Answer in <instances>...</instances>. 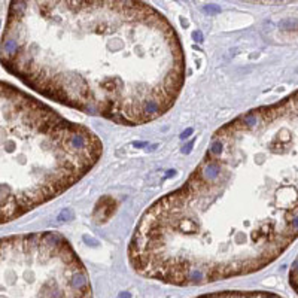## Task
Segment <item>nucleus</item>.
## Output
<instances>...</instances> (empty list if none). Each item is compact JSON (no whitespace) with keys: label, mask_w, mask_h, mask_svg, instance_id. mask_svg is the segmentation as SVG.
Returning a JSON list of instances; mask_svg holds the SVG:
<instances>
[{"label":"nucleus","mask_w":298,"mask_h":298,"mask_svg":"<svg viewBox=\"0 0 298 298\" xmlns=\"http://www.w3.org/2000/svg\"><path fill=\"white\" fill-rule=\"evenodd\" d=\"M0 63L48 100L128 127L167 113L186 70L175 27L143 0H11Z\"/></svg>","instance_id":"nucleus-2"},{"label":"nucleus","mask_w":298,"mask_h":298,"mask_svg":"<svg viewBox=\"0 0 298 298\" xmlns=\"http://www.w3.org/2000/svg\"><path fill=\"white\" fill-rule=\"evenodd\" d=\"M298 237V91L215 131L188 179L145 210L131 268L203 286L264 268Z\"/></svg>","instance_id":"nucleus-1"},{"label":"nucleus","mask_w":298,"mask_h":298,"mask_svg":"<svg viewBox=\"0 0 298 298\" xmlns=\"http://www.w3.org/2000/svg\"><path fill=\"white\" fill-rule=\"evenodd\" d=\"M89 295L88 271L64 236L43 231L0 238V298Z\"/></svg>","instance_id":"nucleus-4"},{"label":"nucleus","mask_w":298,"mask_h":298,"mask_svg":"<svg viewBox=\"0 0 298 298\" xmlns=\"http://www.w3.org/2000/svg\"><path fill=\"white\" fill-rule=\"evenodd\" d=\"M99 136L0 81V224L57 198L99 163Z\"/></svg>","instance_id":"nucleus-3"}]
</instances>
